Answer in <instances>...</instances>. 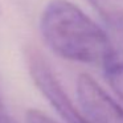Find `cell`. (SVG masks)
<instances>
[{
	"mask_svg": "<svg viewBox=\"0 0 123 123\" xmlns=\"http://www.w3.org/2000/svg\"><path fill=\"white\" fill-rule=\"evenodd\" d=\"M0 109H1V106H0Z\"/></svg>",
	"mask_w": 123,
	"mask_h": 123,
	"instance_id": "obj_8",
	"label": "cell"
},
{
	"mask_svg": "<svg viewBox=\"0 0 123 123\" xmlns=\"http://www.w3.org/2000/svg\"><path fill=\"white\" fill-rule=\"evenodd\" d=\"M40 31L49 48L65 60L105 66L118 57L106 31L69 0L46 4Z\"/></svg>",
	"mask_w": 123,
	"mask_h": 123,
	"instance_id": "obj_1",
	"label": "cell"
},
{
	"mask_svg": "<svg viewBox=\"0 0 123 123\" xmlns=\"http://www.w3.org/2000/svg\"><path fill=\"white\" fill-rule=\"evenodd\" d=\"M0 123H15V122H13V120H12L9 117L4 115L3 112L0 111Z\"/></svg>",
	"mask_w": 123,
	"mask_h": 123,
	"instance_id": "obj_7",
	"label": "cell"
},
{
	"mask_svg": "<svg viewBox=\"0 0 123 123\" xmlns=\"http://www.w3.org/2000/svg\"><path fill=\"white\" fill-rule=\"evenodd\" d=\"M105 75L111 89L117 93V95L123 101V60L114 58L109 61L103 66Z\"/></svg>",
	"mask_w": 123,
	"mask_h": 123,
	"instance_id": "obj_5",
	"label": "cell"
},
{
	"mask_svg": "<svg viewBox=\"0 0 123 123\" xmlns=\"http://www.w3.org/2000/svg\"><path fill=\"white\" fill-rule=\"evenodd\" d=\"M77 95L89 123H123V107L89 74L78 77Z\"/></svg>",
	"mask_w": 123,
	"mask_h": 123,
	"instance_id": "obj_3",
	"label": "cell"
},
{
	"mask_svg": "<svg viewBox=\"0 0 123 123\" xmlns=\"http://www.w3.org/2000/svg\"><path fill=\"white\" fill-rule=\"evenodd\" d=\"M109 31L117 56L123 60V0H89Z\"/></svg>",
	"mask_w": 123,
	"mask_h": 123,
	"instance_id": "obj_4",
	"label": "cell"
},
{
	"mask_svg": "<svg viewBox=\"0 0 123 123\" xmlns=\"http://www.w3.org/2000/svg\"><path fill=\"white\" fill-rule=\"evenodd\" d=\"M25 118L27 123H57L56 120H53L50 117L37 109H29L25 114Z\"/></svg>",
	"mask_w": 123,
	"mask_h": 123,
	"instance_id": "obj_6",
	"label": "cell"
},
{
	"mask_svg": "<svg viewBox=\"0 0 123 123\" xmlns=\"http://www.w3.org/2000/svg\"><path fill=\"white\" fill-rule=\"evenodd\" d=\"M24 54L28 72H29L35 85L43 93V95L49 101L52 107L60 114V117L64 119V122L89 123L85 115L75 107L70 97L64 90L58 78L56 77L50 65L44 58L41 52L33 46H28L25 49Z\"/></svg>",
	"mask_w": 123,
	"mask_h": 123,
	"instance_id": "obj_2",
	"label": "cell"
}]
</instances>
